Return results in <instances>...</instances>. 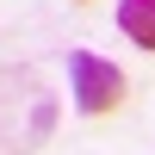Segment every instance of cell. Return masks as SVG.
<instances>
[{
	"label": "cell",
	"instance_id": "3957f363",
	"mask_svg": "<svg viewBox=\"0 0 155 155\" xmlns=\"http://www.w3.org/2000/svg\"><path fill=\"white\" fill-rule=\"evenodd\" d=\"M118 31L155 56V0H118Z\"/></svg>",
	"mask_w": 155,
	"mask_h": 155
},
{
	"label": "cell",
	"instance_id": "7a4b0ae2",
	"mask_svg": "<svg viewBox=\"0 0 155 155\" xmlns=\"http://www.w3.org/2000/svg\"><path fill=\"white\" fill-rule=\"evenodd\" d=\"M68 81H74V106H81L87 118H106V112H118V99H124L118 62H99V56H87V50L68 56Z\"/></svg>",
	"mask_w": 155,
	"mask_h": 155
},
{
	"label": "cell",
	"instance_id": "6da1fadb",
	"mask_svg": "<svg viewBox=\"0 0 155 155\" xmlns=\"http://www.w3.org/2000/svg\"><path fill=\"white\" fill-rule=\"evenodd\" d=\"M56 137V93L37 68H0V155H31Z\"/></svg>",
	"mask_w": 155,
	"mask_h": 155
}]
</instances>
